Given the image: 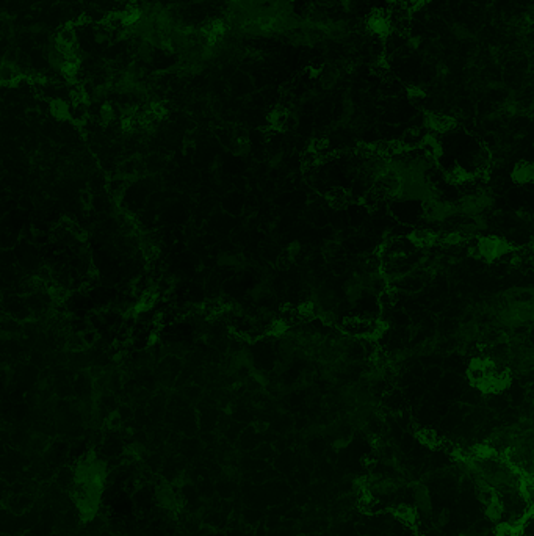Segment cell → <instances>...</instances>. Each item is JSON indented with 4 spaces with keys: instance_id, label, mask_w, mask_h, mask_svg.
Wrapping results in <instances>:
<instances>
[{
    "instance_id": "8",
    "label": "cell",
    "mask_w": 534,
    "mask_h": 536,
    "mask_svg": "<svg viewBox=\"0 0 534 536\" xmlns=\"http://www.w3.org/2000/svg\"><path fill=\"white\" fill-rule=\"evenodd\" d=\"M449 516H451V514H449V510H442V511H439V513L436 514V518L433 519L434 527L443 528V527L449 522Z\"/></svg>"
},
{
    "instance_id": "7",
    "label": "cell",
    "mask_w": 534,
    "mask_h": 536,
    "mask_svg": "<svg viewBox=\"0 0 534 536\" xmlns=\"http://www.w3.org/2000/svg\"><path fill=\"white\" fill-rule=\"evenodd\" d=\"M484 506H486V518L492 524H500L503 521V506H501L498 497H495L494 500H490Z\"/></svg>"
},
{
    "instance_id": "9",
    "label": "cell",
    "mask_w": 534,
    "mask_h": 536,
    "mask_svg": "<svg viewBox=\"0 0 534 536\" xmlns=\"http://www.w3.org/2000/svg\"><path fill=\"white\" fill-rule=\"evenodd\" d=\"M350 441H351V438H348V436H345V434L337 436V438H334V441H332V448L337 450V451L343 450L345 447H348Z\"/></svg>"
},
{
    "instance_id": "6",
    "label": "cell",
    "mask_w": 534,
    "mask_h": 536,
    "mask_svg": "<svg viewBox=\"0 0 534 536\" xmlns=\"http://www.w3.org/2000/svg\"><path fill=\"white\" fill-rule=\"evenodd\" d=\"M55 482L61 489H71L75 482V470L71 467H61L55 475Z\"/></svg>"
},
{
    "instance_id": "12",
    "label": "cell",
    "mask_w": 534,
    "mask_h": 536,
    "mask_svg": "<svg viewBox=\"0 0 534 536\" xmlns=\"http://www.w3.org/2000/svg\"><path fill=\"white\" fill-rule=\"evenodd\" d=\"M417 536H423V534H417Z\"/></svg>"
},
{
    "instance_id": "11",
    "label": "cell",
    "mask_w": 534,
    "mask_h": 536,
    "mask_svg": "<svg viewBox=\"0 0 534 536\" xmlns=\"http://www.w3.org/2000/svg\"><path fill=\"white\" fill-rule=\"evenodd\" d=\"M266 428H268L266 423H262V422H260V423H256V430H257V431H265Z\"/></svg>"
},
{
    "instance_id": "2",
    "label": "cell",
    "mask_w": 534,
    "mask_h": 536,
    "mask_svg": "<svg viewBox=\"0 0 534 536\" xmlns=\"http://www.w3.org/2000/svg\"><path fill=\"white\" fill-rule=\"evenodd\" d=\"M33 505V497L27 492H19L16 495H11L7 502L8 511H11L13 514H25L27 511H30V508Z\"/></svg>"
},
{
    "instance_id": "5",
    "label": "cell",
    "mask_w": 534,
    "mask_h": 536,
    "mask_svg": "<svg viewBox=\"0 0 534 536\" xmlns=\"http://www.w3.org/2000/svg\"><path fill=\"white\" fill-rule=\"evenodd\" d=\"M152 497L154 495L148 489V486H141L139 489H136L135 494H133V503H135V506L138 508V510L146 511L148 508H151V505H152Z\"/></svg>"
},
{
    "instance_id": "4",
    "label": "cell",
    "mask_w": 534,
    "mask_h": 536,
    "mask_svg": "<svg viewBox=\"0 0 534 536\" xmlns=\"http://www.w3.org/2000/svg\"><path fill=\"white\" fill-rule=\"evenodd\" d=\"M393 513H395V516L406 525H415L417 522V511L415 508L407 505V503H400L397 505L395 508H393Z\"/></svg>"
},
{
    "instance_id": "3",
    "label": "cell",
    "mask_w": 534,
    "mask_h": 536,
    "mask_svg": "<svg viewBox=\"0 0 534 536\" xmlns=\"http://www.w3.org/2000/svg\"><path fill=\"white\" fill-rule=\"evenodd\" d=\"M511 177H512V181L516 184H520V185L531 184V181H532V165L529 162H519L514 166V169H512Z\"/></svg>"
},
{
    "instance_id": "10",
    "label": "cell",
    "mask_w": 534,
    "mask_h": 536,
    "mask_svg": "<svg viewBox=\"0 0 534 536\" xmlns=\"http://www.w3.org/2000/svg\"><path fill=\"white\" fill-rule=\"evenodd\" d=\"M459 536H483V534H481L480 531H478V530H476V528L473 527V528H470V530H465V531H462V533H461Z\"/></svg>"
},
{
    "instance_id": "1",
    "label": "cell",
    "mask_w": 534,
    "mask_h": 536,
    "mask_svg": "<svg viewBox=\"0 0 534 536\" xmlns=\"http://www.w3.org/2000/svg\"><path fill=\"white\" fill-rule=\"evenodd\" d=\"M412 499H414V508L417 511V516H421L423 519L433 516V500L431 492L425 483H417L412 488Z\"/></svg>"
}]
</instances>
